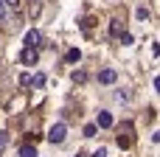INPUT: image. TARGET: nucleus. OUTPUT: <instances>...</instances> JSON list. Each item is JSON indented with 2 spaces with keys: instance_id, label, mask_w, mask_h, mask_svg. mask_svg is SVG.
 <instances>
[{
  "instance_id": "obj_1",
  "label": "nucleus",
  "mask_w": 160,
  "mask_h": 157,
  "mask_svg": "<svg viewBox=\"0 0 160 157\" xmlns=\"http://www.w3.org/2000/svg\"><path fill=\"white\" fill-rule=\"evenodd\" d=\"M65 138H68V126L65 124H53L51 132H48V140L51 143H65Z\"/></svg>"
},
{
  "instance_id": "obj_2",
  "label": "nucleus",
  "mask_w": 160,
  "mask_h": 157,
  "mask_svg": "<svg viewBox=\"0 0 160 157\" xmlns=\"http://www.w3.org/2000/svg\"><path fill=\"white\" fill-rule=\"evenodd\" d=\"M25 48H39V42H42V34L37 31V28H31V31H25Z\"/></svg>"
},
{
  "instance_id": "obj_3",
  "label": "nucleus",
  "mask_w": 160,
  "mask_h": 157,
  "mask_svg": "<svg viewBox=\"0 0 160 157\" xmlns=\"http://www.w3.org/2000/svg\"><path fill=\"white\" fill-rule=\"evenodd\" d=\"M115 79H118V73H115L112 67H107V70L98 73V81H101V84H115Z\"/></svg>"
},
{
  "instance_id": "obj_4",
  "label": "nucleus",
  "mask_w": 160,
  "mask_h": 157,
  "mask_svg": "<svg viewBox=\"0 0 160 157\" xmlns=\"http://www.w3.org/2000/svg\"><path fill=\"white\" fill-rule=\"evenodd\" d=\"M20 59H22V65H34L37 62V48H25Z\"/></svg>"
},
{
  "instance_id": "obj_5",
  "label": "nucleus",
  "mask_w": 160,
  "mask_h": 157,
  "mask_svg": "<svg viewBox=\"0 0 160 157\" xmlns=\"http://www.w3.org/2000/svg\"><path fill=\"white\" fill-rule=\"evenodd\" d=\"M98 126H101V129H110V126H112V115H110V112H98Z\"/></svg>"
},
{
  "instance_id": "obj_6",
  "label": "nucleus",
  "mask_w": 160,
  "mask_h": 157,
  "mask_svg": "<svg viewBox=\"0 0 160 157\" xmlns=\"http://www.w3.org/2000/svg\"><path fill=\"white\" fill-rule=\"evenodd\" d=\"M20 157H39V155H37V149H34V146H28V143H25V146H20Z\"/></svg>"
},
{
  "instance_id": "obj_7",
  "label": "nucleus",
  "mask_w": 160,
  "mask_h": 157,
  "mask_svg": "<svg viewBox=\"0 0 160 157\" xmlns=\"http://www.w3.org/2000/svg\"><path fill=\"white\" fill-rule=\"evenodd\" d=\"M110 34H112V37H124V28H121V22H118V20H112V22H110Z\"/></svg>"
},
{
  "instance_id": "obj_8",
  "label": "nucleus",
  "mask_w": 160,
  "mask_h": 157,
  "mask_svg": "<svg viewBox=\"0 0 160 157\" xmlns=\"http://www.w3.org/2000/svg\"><path fill=\"white\" fill-rule=\"evenodd\" d=\"M8 22V6H6V0H0V25H6Z\"/></svg>"
},
{
  "instance_id": "obj_9",
  "label": "nucleus",
  "mask_w": 160,
  "mask_h": 157,
  "mask_svg": "<svg viewBox=\"0 0 160 157\" xmlns=\"http://www.w3.org/2000/svg\"><path fill=\"white\" fill-rule=\"evenodd\" d=\"M39 8H42V3H39V0H31V6H28V14H31V17H37V14H39Z\"/></svg>"
},
{
  "instance_id": "obj_10",
  "label": "nucleus",
  "mask_w": 160,
  "mask_h": 157,
  "mask_svg": "<svg viewBox=\"0 0 160 157\" xmlns=\"http://www.w3.org/2000/svg\"><path fill=\"white\" fill-rule=\"evenodd\" d=\"M79 59H82V51H79V48L68 51V62H79Z\"/></svg>"
},
{
  "instance_id": "obj_11",
  "label": "nucleus",
  "mask_w": 160,
  "mask_h": 157,
  "mask_svg": "<svg viewBox=\"0 0 160 157\" xmlns=\"http://www.w3.org/2000/svg\"><path fill=\"white\" fill-rule=\"evenodd\" d=\"M31 84H34V87H42V84H45V76H42V73H37V76L31 79Z\"/></svg>"
},
{
  "instance_id": "obj_12",
  "label": "nucleus",
  "mask_w": 160,
  "mask_h": 157,
  "mask_svg": "<svg viewBox=\"0 0 160 157\" xmlns=\"http://www.w3.org/2000/svg\"><path fill=\"white\" fill-rule=\"evenodd\" d=\"M84 138H96V124H87L84 126Z\"/></svg>"
},
{
  "instance_id": "obj_13",
  "label": "nucleus",
  "mask_w": 160,
  "mask_h": 157,
  "mask_svg": "<svg viewBox=\"0 0 160 157\" xmlns=\"http://www.w3.org/2000/svg\"><path fill=\"white\" fill-rule=\"evenodd\" d=\"M135 17H138V20H149V11H146V8H143V6H141V8H138V11H135Z\"/></svg>"
},
{
  "instance_id": "obj_14",
  "label": "nucleus",
  "mask_w": 160,
  "mask_h": 157,
  "mask_svg": "<svg viewBox=\"0 0 160 157\" xmlns=\"http://www.w3.org/2000/svg\"><path fill=\"white\" fill-rule=\"evenodd\" d=\"M93 157H107V149H96V152H93Z\"/></svg>"
},
{
  "instance_id": "obj_15",
  "label": "nucleus",
  "mask_w": 160,
  "mask_h": 157,
  "mask_svg": "<svg viewBox=\"0 0 160 157\" xmlns=\"http://www.w3.org/2000/svg\"><path fill=\"white\" fill-rule=\"evenodd\" d=\"M6 149V132H0V152Z\"/></svg>"
},
{
  "instance_id": "obj_16",
  "label": "nucleus",
  "mask_w": 160,
  "mask_h": 157,
  "mask_svg": "<svg viewBox=\"0 0 160 157\" xmlns=\"http://www.w3.org/2000/svg\"><path fill=\"white\" fill-rule=\"evenodd\" d=\"M6 6H8V8H17V6H20V0H6Z\"/></svg>"
},
{
  "instance_id": "obj_17",
  "label": "nucleus",
  "mask_w": 160,
  "mask_h": 157,
  "mask_svg": "<svg viewBox=\"0 0 160 157\" xmlns=\"http://www.w3.org/2000/svg\"><path fill=\"white\" fill-rule=\"evenodd\" d=\"M155 90H158V93H160V76H158V79H155Z\"/></svg>"
},
{
  "instance_id": "obj_18",
  "label": "nucleus",
  "mask_w": 160,
  "mask_h": 157,
  "mask_svg": "<svg viewBox=\"0 0 160 157\" xmlns=\"http://www.w3.org/2000/svg\"><path fill=\"white\" fill-rule=\"evenodd\" d=\"M76 157H84V155H82V152H79V155H76Z\"/></svg>"
}]
</instances>
